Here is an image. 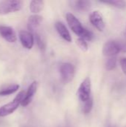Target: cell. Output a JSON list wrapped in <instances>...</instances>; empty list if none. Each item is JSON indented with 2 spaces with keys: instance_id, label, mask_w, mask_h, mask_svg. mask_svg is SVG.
Here are the masks:
<instances>
[{
  "instance_id": "603a6c76",
  "label": "cell",
  "mask_w": 126,
  "mask_h": 127,
  "mask_svg": "<svg viewBox=\"0 0 126 127\" xmlns=\"http://www.w3.org/2000/svg\"><path fill=\"white\" fill-rule=\"evenodd\" d=\"M120 46V51L126 53V42H119Z\"/></svg>"
},
{
  "instance_id": "ac0fdd59",
  "label": "cell",
  "mask_w": 126,
  "mask_h": 127,
  "mask_svg": "<svg viewBox=\"0 0 126 127\" xmlns=\"http://www.w3.org/2000/svg\"><path fill=\"white\" fill-rule=\"evenodd\" d=\"M36 43L38 47L39 48L40 50L44 51L46 48V42L45 41V39H43V36L40 34H36Z\"/></svg>"
},
{
  "instance_id": "4fadbf2b",
  "label": "cell",
  "mask_w": 126,
  "mask_h": 127,
  "mask_svg": "<svg viewBox=\"0 0 126 127\" xmlns=\"http://www.w3.org/2000/svg\"><path fill=\"white\" fill-rule=\"evenodd\" d=\"M44 8V1L41 0H33L30 4V10L33 13H38Z\"/></svg>"
},
{
  "instance_id": "6da1fadb",
  "label": "cell",
  "mask_w": 126,
  "mask_h": 127,
  "mask_svg": "<svg viewBox=\"0 0 126 127\" xmlns=\"http://www.w3.org/2000/svg\"><path fill=\"white\" fill-rule=\"evenodd\" d=\"M25 95V92L21 91L12 101L0 107V117H5L13 113L18 109L19 106L21 104V102L24 98Z\"/></svg>"
},
{
  "instance_id": "277c9868",
  "label": "cell",
  "mask_w": 126,
  "mask_h": 127,
  "mask_svg": "<svg viewBox=\"0 0 126 127\" xmlns=\"http://www.w3.org/2000/svg\"><path fill=\"white\" fill-rule=\"evenodd\" d=\"M66 20H67V22H68L70 28L72 30V31L74 33H76V35L79 36V37H80L85 28H84L82 25V24L79 21V19L74 14L68 13L66 14Z\"/></svg>"
},
{
  "instance_id": "d6986e66",
  "label": "cell",
  "mask_w": 126,
  "mask_h": 127,
  "mask_svg": "<svg viewBox=\"0 0 126 127\" xmlns=\"http://www.w3.org/2000/svg\"><path fill=\"white\" fill-rule=\"evenodd\" d=\"M76 44L78 45V47L82 51H87L88 49V45L87 42L82 39V38H79L76 39Z\"/></svg>"
},
{
  "instance_id": "ffe728a7",
  "label": "cell",
  "mask_w": 126,
  "mask_h": 127,
  "mask_svg": "<svg viewBox=\"0 0 126 127\" xmlns=\"http://www.w3.org/2000/svg\"><path fill=\"white\" fill-rule=\"evenodd\" d=\"M93 108V100L91 98H90L89 100H88L86 102L84 103V106H83V112L85 114H88L91 112V109Z\"/></svg>"
},
{
  "instance_id": "3957f363",
  "label": "cell",
  "mask_w": 126,
  "mask_h": 127,
  "mask_svg": "<svg viewBox=\"0 0 126 127\" xmlns=\"http://www.w3.org/2000/svg\"><path fill=\"white\" fill-rule=\"evenodd\" d=\"M91 82L89 77H86L80 84L78 91L77 95L79 99L85 103L91 98Z\"/></svg>"
},
{
  "instance_id": "9a60e30c",
  "label": "cell",
  "mask_w": 126,
  "mask_h": 127,
  "mask_svg": "<svg viewBox=\"0 0 126 127\" xmlns=\"http://www.w3.org/2000/svg\"><path fill=\"white\" fill-rule=\"evenodd\" d=\"M19 89V86L17 84L9 86L0 90V96H7V95H12L15 93L16 92H17Z\"/></svg>"
},
{
  "instance_id": "9c48e42d",
  "label": "cell",
  "mask_w": 126,
  "mask_h": 127,
  "mask_svg": "<svg viewBox=\"0 0 126 127\" xmlns=\"http://www.w3.org/2000/svg\"><path fill=\"white\" fill-rule=\"evenodd\" d=\"M19 39L22 46L27 49H31L34 44V38L31 33L26 31H22L19 33Z\"/></svg>"
},
{
  "instance_id": "5bb4252c",
  "label": "cell",
  "mask_w": 126,
  "mask_h": 127,
  "mask_svg": "<svg viewBox=\"0 0 126 127\" xmlns=\"http://www.w3.org/2000/svg\"><path fill=\"white\" fill-rule=\"evenodd\" d=\"M73 7L79 11L88 10L91 7V2L88 1H74L72 2Z\"/></svg>"
},
{
  "instance_id": "e0dca14e",
  "label": "cell",
  "mask_w": 126,
  "mask_h": 127,
  "mask_svg": "<svg viewBox=\"0 0 126 127\" xmlns=\"http://www.w3.org/2000/svg\"><path fill=\"white\" fill-rule=\"evenodd\" d=\"M117 65V59L114 57L108 59V60L105 63V68L108 71H111L115 68Z\"/></svg>"
},
{
  "instance_id": "8fae6325",
  "label": "cell",
  "mask_w": 126,
  "mask_h": 127,
  "mask_svg": "<svg viewBox=\"0 0 126 127\" xmlns=\"http://www.w3.org/2000/svg\"><path fill=\"white\" fill-rule=\"evenodd\" d=\"M42 22V16L35 14L32 15L28 18L27 20V29L29 30V32L32 33V32H34L41 25Z\"/></svg>"
},
{
  "instance_id": "ba28073f",
  "label": "cell",
  "mask_w": 126,
  "mask_h": 127,
  "mask_svg": "<svg viewBox=\"0 0 126 127\" xmlns=\"http://www.w3.org/2000/svg\"><path fill=\"white\" fill-rule=\"evenodd\" d=\"M37 88H38V83L36 81H33L30 85V86L28 87V89L27 91V93L25 94L24 98L22 99V100L21 102V105L22 106H27L31 103V101L34 97V95L36 94V92L37 91Z\"/></svg>"
},
{
  "instance_id": "7a4b0ae2",
  "label": "cell",
  "mask_w": 126,
  "mask_h": 127,
  "mask_svg": "<svg viewBox=\"0 0 126 127\" xmlns=\"http://www.w3.org/2000/svg\"><path fill=\"white\" fill-rule=\"evenodd\" d=\"M23 3L19 0H9L0 2V15L16 12L22 8Z\"/></svg>"
},
{
  "instance_id": "7402d4cb",
  "label": "cell",
  "mask_w": 126,
  "mask_h": 127,
  "mask_svg": "<svg viewBox=\"0 0 126 127\" xmlns=\"http://www.w3.org/2000/svg\"><path fill=\"white\" fill-rule=\"evenodd\" d=\"M120 65L123 71L126 75V57H123L120 60Z\"/></svg>"
},
{
  "instance_id": "2e32d148",
  "label": "cell",
  "mask_w": 126,
  "mask_h": 127,
  "mask_svg": "<svg viewBox=\"0 0 126 127\" xmlns=\"http://www.w3.org/2000/svg\"><path fill=\"white\" fill-rule=\"evenodd\" d=\"M104 4H108L110 5H113L115 7L119 9H125L126 7V1L122 0H113V1H102Z\"/></svg>"
},
{
  "instance_id": "52a82bcc",
  "label": "cell",
  "mask_w": 126,
  "mask_h": 127,
  "mask_svg": "<svg viewBox=\"0 0 126 127\" xmlns=\"http://www.w3.org/2000/svg\"><path fill=\"white\" fill-rule=\"evenodd\" d=\"M89 20L92 25H94L98 31H102L105 28V22L103 20L102 15L98 10L93 11L89 16Z\"/></svg>"
},
{
  "instance_id": "7c38bea8",
  "label": "cell",
  "mask_w": 126,
  "mask_h": 127,
  "mask_svg": "<svg viewBox=\"0 0 126 127\" xmlns=\"http://www.w3.org/2000/svg\"><path fill=\"white\" fill-rule=\"evenodd\" d=\"M55 28H56V30L57 31L58 33L59 34V36L62 39H64L66 42H71L72 41V38L70 34V32L68 31V28H66V26L65 25V24L63 22H56L55 23Z\"/></svg>"
},
{
  "instance_id": "44dd1931",
  "label": "cell",
  "mask_w": 126,
  "mask_h": 127,
  "mask_svg": "<svg viewBox=\"0 0 126 127\" xmlns=\"http://www.w3.org/2000/svg\"><path fill=\"white\" fill-rule=\"evenodd\" d=\"M79 38H82V39H84L85 41H86V40L91 41V40L94 38V33H93L91 31H89L88 29L85 28V30H84V31H83L82 36H81Z\"/></svg>"
},
{
  "instance_id": "30bf717a",
  "label": "cell",
  "mask_w": 126,
  "mask_h": 127,
  "mask_svg": "<svg viewBox=\"0 0 126 127\" xmlns=\"http://www.w3.org/2000/svg\"><path fill=\"white\" fill-rule=\"evenodd\" d=\"M0 35L8 42H15L17 39L14 30L9 26L0 25Z\"/></svg>"
},
{
  "instance_id": "5b68a950",
  "label": "cell",
  "mask_w": 126,
  "mask_h": 127,
  "mask_svg": "<svg viewBox=\"0 0 126 127\" xmlns=\"http://www.w3.org/2000/svg\"><path fill=\"white\" fill-rule=\"evenodd\" d=\"M59 71L64 83H68L74 79L75 74V68L72 64L68 63H62L60 65Z\"/></svg>"
},
{
  "instance_id": "8992f818",
  "label": "cell",
  "mask_w": 126,
  "mask_h": 127,
  "mask_svg": "<svg viewBox=\"0 0 126 127\" xmlns=\"http://www.w3.org/2000/svg\"><path fill=\"white\" fill-rule=\"evenodd\" d=\"M120 52V43L117 41L109 40L106 42L102 48V54L106 57H114Z\"/></svg>"
}]
</instances>
